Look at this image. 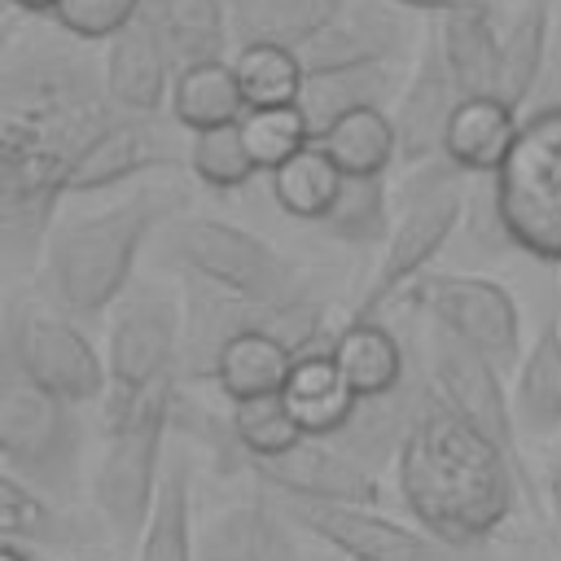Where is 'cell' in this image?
<instances>
[{
  "instance_id": "cell-1",
  "label": "cell",
  "mask_w": 561,
  "mask_h": 561,
  "mask_svg": "<svg viewBox=\"0 0 561 561\" xmlns=\"http://www.w3.org/2000/svg\"><path fill=\"white\" fill-rule=\"evenodd\" d=\"M114 114L101 57L44 39L9 53L0 70V241L13 267L44 254L70 175Z\"/></svg>"
},
{
  "instance_id": "cell-2",
  "label": "cell",
  "mask_w": 561,
  "mask_h": 561,
  "mask_svg": "<svg viewBox=\"0 0 561 561\" xmlns=\"http://www.w3.org/2000/svg\"><path fill=\"white\" fill-rule=\"evenodd\" d=\"M394 486L421 530L451 548L486 543L517 508L522 478L434 386L394 460Z\"/></svg>"
},
{
  "instance_id": "cell-3",
  "label": "cell",
  "mask_w": 561,
  "mask_h": 561,
  "mask_svg": "<svg viewBox=\"0 0 561 561\" xmlns=\"http://www.w3.org/2000/svg\"><path fill=\"white\" fill-rule=\"evenodd\" d=\"M180 206H184L180 188L145 184L101 210L61 219L44 245V280L57 311L92 320L118 307L145 241L162 224H171Z\"/></svg>"
},
{
  "instance_id": "cell-4",
  "label": "cell",
  "mask_w": 561,
  "mask_h": 561,
  "mask_svg": "<svg viewBox=\"0 0 561 561\" xmlns=\"http://www.w3.org/2000/svg\"><path fill=\"white\" fill-rule=\"evenodd\" d=\"M469 202V175L451 167L447 158H434L425 167H408L403 184L394 188V228L381 245L377 272L364 285L351 320H377L386 307H394L425 272L430 263L456 241L460 219Z\"/></svg>"
},
{
  "instance_id": "cell-5",
  "label": "cell",
  "mask_w": 561,
  "mask_h": 561,
  "mask_svg": "<svg viewBox=\"0 0 561 561\" xmlns=\"http://www.w3.org/2000/svg\"><path fill=\"white\" fill-rule=\"evenodd\" d=\"M167 263L232 298L263 307L311 302V276L259 232L219 215H175L167 224Z\"/></svg>"
},
{
  "instance_id": "cell-6",
  "label": "cell",
  "mask_w": 561,
  "mask_h": 561,
  "mask_svg": "<svg viewBox=\"0 0 561 561\" xmlns=\"http://www.w3.org/2000/svg\"><path fill=\"white\" fill-rule=\"evenodd\" d=\"M175 399H180V386H162V390L145 394L140 403H131L127 412L101 416L105 456L92 478V500H96L105 526L123 543H140V535L149 526L158 482L167 469L162 443H167V430L175 425Z\"/></svg>"
},
{
  "instance_id": "cell-7",
  "label": "cell",
  "mask_w": 561,
  "mask_h": 561,
  "mask_svg": "<svg viewBox=\"0 0 561 561\" xmlns=\"http://www.w3.org/2000/svg\"><path fill=\"white\" fill-rule=\"evenodd\" d=\"M83 430L75 403L39 390L0 364V456L4 473L48 500H70L79 486Z\"/></svg>"
},
{
  "instance_id": "cell-8",
  "label": "cell",
  "mask_w": 561,
  "mask_h": 561,
  "mask_svg": "<svg viewBox=\"0 0 561 561\" xmlns=\"http://www.w3.org/2000/svg\"><path fill=\"white\" fill-rule=\"evenodd\" d=\"M180 346H184V302L158 285L127 289L110 316V337H105L110 381H105L101 416H118L145 394L175 386Z\"/></svg>"
},
{
  "instance_id": "cell-9",
  "label": "cell",
  "mask_w": 561,
  "mask_h": 561,
  "mask_svg": "<svg viewBox=\"0 0 561 561\" xmlns=\"http://www.w3.org/2000/svg\"><path fill=\"white\" fill-rule=\"evenodd\" d=\"M495 197L513 245L561 263V114H522V136L495 175Z\"/></svg>"
},
{
  "instance_id": "cell-10",
  "label": "cell",
  "mask_w": 561,
  "mask_h": 561,
  "mask_svg": "<svg viewBox=\"0 0 561 561\" xmlns=\"http://www.w3.org/2000/svg\"><path fill=\"white\" fill-rule=\"evenodd\" d=\"M4 368L35 381L39 390L66 403L105 399V355L88 342V333L35 298H9L4 307Z\"/></svg>"
},
{
  "instance_id": "cell-11",
  "label": "cell",
  "mask_w": 561,
  "mask_h": 561,
  "mask_svg": "<svg viewBox=\"0 0 561 561\" xmlns=\"http://www.w3.org/2000/svg\"><path fill=\"white\" fill-rule=\"evenodd\" d=\"M425 368H430V386L482 434L491 438L504 460L517 469L522 478V491L530 504H539V491L530 486V469L522 460V430H517V416H513V390L504 386L500 368L478 355L473 346H465L456 333H447L443 324L425 320Z\"/></svg>"
},
{
  "instance_id": "cell-12",
  "label": "cell",
  "mask_w": 561,
  "mask_h": 561,
  "mask_svg": "<svg viewBox=\"0 0 561 561\" xmlns=\"http://www.w3.org/2000/svg\"><path fill=\"white\" fill-rule=\"evenodd\" d=\"M403 298L425 320L486 355L500 373L522 364V311L500 280L478 272H425Z\"/></svg>"
},
{
  "instance_id": "cell-13",
  "label": "cell",
  "mask_w": 561,
  "mask_h": 561,
  "mask_svg": "<svg viewBox=\"0 0 561 561\" xmlns=\"http://www.w3.org/2000/svg\"><path fill=\"white\" fill-rule=\"evenodd\" d=\"M280 508L294 526L311 530L346 561H469L465 548H451L421 526L381 517L377 508L316 504V500H280Z\"/></svg>"
},
{
  "instance_id": "cell-14",
  "label": "cell",
  "mask_w": 561,
  "mask_h": 561,
  "mask_svg": "<svg viewBox=\"0 0 561 561\" xmlns=\"http://www.w3.org/2000/svg\"><path fill=\"white\" fill-rule=\"evenodd\" d=\"M421 26L416 13L390 4V0H346L342 13L298 48V61L307 75L329 70H359V66H403L421 53Z\"/></svg>"
},
{
  "instance_id": "cell-15",
  "label": "cell",
  "mask_w": 561,
  "mask_h": 561,
  "mask_svg": "<svg viewBox=\"0 0 561 561\" xmlns=\"http://www.w3.org/2000/svg\"><path fill=\"white\" fill-rule=\"evenodd\" d=\"M180 123L171 114H131L118 110L110 127L92 140V149L79 158L70 175V197L105 193L114 184H127L145 171H167L188 162V140H180Z\"/></svg>"
},
{
  "instance_id": "cell-16",
  "label": "cell",
  "mask_w": 561,
  "mask_h": 561,
  "mask_svg": "<svg viewBox=\"0 0 561 561\" xmlns=\"http://www.w3.org/2000/svg\"><path fill=\"white\" fill-rule=\"evenodd\" d=\"M245 473L280 495V500H316V504H355V508H377L386 486L381 473L355 465L346 451H337L324 438H302L294 451L276 460H250Z\"/></svg>"
},
{
  "instance_id": "cell-17",
  "label": "cell",
  "mask_w": 561,
  "mask_h": 561,
  "mask_svg": "<svg viewBox=\"0 0 561 561\" xmlns=\"http://www.w3.org/2000/svg\"><path fill=\"white\" fill-rule=\"evenodd\" d=\"M460 88L443 61V48L434 39V31H425L421 53L408 66L403 92L390 105V123H394V140H399V162L403 167H425L434 158H443L447 145V127L460 110Z\"/></svg>"
},
{
  "instance_id": "cell-18",
  "label": "cell",
  "mask_w": 561,
  "mask_h": 561,
  "mask_svg": "<svg viewBox=\"0 0 561 561\" xmlns=\"http://www.w3.org/2000/svg\"><path fill=\"white\" fill-rule=\"evenodd\" d=\"M425 394H430V368H425L421 342H412V368H408V377L394 390H386V394L355 399L346 425L333 438H324V443H333L337 451H346L355 465L381 473L386 465L399 460V451H403V443H408V434H412V425L421 416Z\"/></svg>"
},
{
  "instance_id": "cell-19",
  "label": "cell",
  "mask_w": 561,
  "mask_h": 561,
  "mask_svg": "<svg viewBox=\"0 0 561 561\" xmlns=\"http://www.w3.org/2000/svg\"><path fill=\"white\" fill-rule=\"evenodd\" d=\"M289 526L272 491L237 500L197 530V561H302Z\"/></svg>"
},
{
  "instance_id": "cell-20",
  "label": "cell",
  "mask_w": 561,
  "mask_h": 561,
  "mask_svg": "<svg viewBox=\"0 0 561 561\" xmlns=\"http://www.w3.org/2000/svg\"><path fill=\"white\" fill-rule=\"evenodd\" d=\"M105 92L118 110L131 114H167L171 105V83H175V61L167 53V44L158 39V31L136 18L131 26H123L105 53Z\"/></svg>"
},
{
  "instance_id": "cell-21",
  "label": "cell",
  "mask_w": 561,
  "mask_h": 561,
  "mask_svg": "<svg viewBox=\"0 0 561 561\" xmlns=\"http://www.w3.org/2000/svg\"><path fill=\"white\" fill-rule=\"evenodd\" d=\"M403 79H408L403 66H359V70L307 75L298 114H302L311 140H320L329 127H337L342 118H351L359 110H390L403 92Z\"/></svg>"
},
{
  "instance_id": "cell-22",
  "label": "cell",
  "mask_w": 561,
  "mask_h": 561,
  "mask_svg": "<svg viewBox=\"0 0 561 561\" xmlns=\"http://www.w3.org/2000/svg\"><path fill=\"white\" fill-rule=\"evenodd\" d=\"M500 35L504 26L495 22V4H473L434 18V39L443 48V61L460 88L465 101L473 96H495L500 88Z\"/></svg>"
},
{
  "instance_id": "cell-23",
  "label": "cell",
  "mask_w": 561,
  "mask_h": 561,
  "mask_svg": "<svg viewBox=\"0 0 561 561\" xmlns=\"http://www.w3.org/2000/svg\"><path fill=\"white\" fill-rule=\"evenodd\" d=\"M298 346L272 329H245L228 337L210 364V381L228 403H245L259 394H280L294 373Z\"/></svg>"
},
{
  "instance_id": "cell-24",
  "label": "cell",
  "mask_w": 561,
  "mask_h": 561,
  "mask_svg": "<svg viewBox=\"0 0 561 561\" xmlns=\"http://www.w3.org/2000/svg\"><path fill=\"white\" fill-rule=\"evenodd\" d=\"M333 364L355 399H373L394 390L412 368V342L399 337L381 316L377 320H346L333 337Z\"/></svg>"
},
{
  "instance_id": "cell-25",
  "label": "cell",
  "mask_w": 561,
  "mask_h": 561,
  "mask_svg": "<svg viewBox=\"0 0 561 561\" xmlns=\"http://www.w3.org/2000/svg\"><path fill=\"white\" fill-rule=\"evenodd\" d=\"M517 136H522V110L504 105L500 96H473V101H460V110L447 127L443 158L451 167H460L469 180L500 175Z\"/></svg>"
},
{
  "instance_id": "cell-26",
  "label": "cell",
  "mask_w": 561,
  "mask_h": 561,
  "mask_svg": "<svg viewBox=\"0 0 561 561\" xmlns=\"http://www.w3.org/2000/svg\"><path fill=\"white\" fill-rule=\"evenodd\" d=\"M333 337L298 351L294 373H289V381L280 390L307 438H333L346 425L351 408H355V390L342 381V373L333 364Z\"/></svg>"
},
{
  "instance_id": "cell-27",
  "label": "cell",
  "mask_w": 561,
  "mask_h": 561,
  "mask_svg": "<svg viewBox=\"0 0 561 561\" xmlns=\"http://www.w3.org/2000/svg\"><path fill=\"white\" fill-rule=\"evenodd\" d=\"M513 416L530 438L561 430V316H543L522 364L513 368Z\"/></svg>"
},
{
  "instance_id": "cell-28",
  "label": "cell",
  "mask_w": 561,
  "mask_h": 561,
  "mask_svg": "<svg viewBox=\"0 0 561 561\" xmlns=\"http://www.w3.org/2000/svg\"><path fill=\"white\" fill-rule=\"evenodd\" d=\"M140 18L158 31L175 70L224 61L228 39H232L224 0H140Z\"/></svg>"
},
{
  "instance_id": "cell-29",
  "label": "cell",
  "mask_w": 561,
  "mask_h": 561,
  "mask_svg": "<svg viewBox=\"0 0 561 561\" xmlns=\"http://www.w3.org/2000/svg\"><path fill=\"white\" fill-rule=\"evenodd\" d=\"M224 4L237 48L276 44L298 53L342 13L346 0H224Z\"/></svg>"
},
{
  "instance_id": "cell-30",
  "label": "cell",
  "mask_w": 561,
  "mask_h": 561,
  "mask_svg": "<svg viewBox=\"0 0 561 561\" xmlns=\"http://www.w3.org/2000/svg\"><path fill=\"white\" fill-rule=\"evenodd\" d=\"M552 22H557V0H517L508 26L500 35V88H495V96L522 114H526L535 83L543 75Z\"/></svg>"
},
{
  "instance_id": "cell-31",
  "label": "cell",
  "mask_w": 561,
  "mask_h": 561,
  "mask_svg": "<svg viewBox=\"0 0 561 561\" xmlns=\"http://www.w3.org/2000/svg\"><path fill=\"white\" fill-rule=\"evenodd\" d=\"M0 535L4 543L18 548H61V552H79L88 548L96 535L75 522L57 500L31 491L26 482H18L13 473H0Z\"/></svg>"
},
{
  "instance_id": "cell-32",
  "label": "cell",
  "mask_w": 561,
  "mask_h": 561,
  "mask_svg": "<svg viewBox=\"0 0 561 561\" xmlns=\"http://www.w3.org/2000/svg\"><path fill=\"white\" fill-rule=\"evenodd\" d=\"M167 114H171L188 136H193V131H210V127H232V123H241V118H245V92H241V79H237L232 57L175 70Z\"/></svg>"
},
{
  "instance_id": "cell-33",
  "label": "cell",
  "mask_w": 561,
  "mask_h": 561,
  "mask_svg": "<svg viewBox=\"0 0 561 561\" xmlns=\"http://www.w3.org/2000/svg\"><path fill=\"white\" fill-rule=\"evenodd\" d=\"M136 561H197L193 535V460L175 456L162 469L149 526L136 543Z\"/></svg>"
},
{
  "instance_id": "cell-34",
  "label": "cell",
  "mask_w": 561,
  "mask_h": 561,
  "mask_svg": "<svg viewBox=\"0 0 561 561\" xmlns=\"http://www.w3.org/2000/svg\"><path fill=\"white\" fill-rule=\"evenodd\" d=\"M316 228L342 245L377 250L394 228V188L386 184V175H342V188Z\"/></svg>"
},
{
  "instance_id": "cell-35",
  "label": "cell",
  "mask_w": 561,
  "mask_h": 561,
  "mask_svg": "<svg viewBox=\"0 0 561 561\" xmlns=\"http://www.w3.org/2000/svg\"><path fill=\"white\" fill-rule=\"evenodd\" d=\"M272 202L280 206V215L302 219V224H320L342 188V171L333 167V158L311 140L307 149H298L289 162H280L272 175Z\"/></svg>"
},
{
  "instance_id": "cell-36",
  "label": "cell",
  "mask_w": 561,
  "mask_h": 561,
  "mask_svg": "<svg viewBox=\"0 0 561 561\" xmlns=\"http://www.w3.org/2000/svg\"><path fill=\"white\" fill-rule=\"evenodd\" d=\"M316 145L333 158V167L342 175H386L399 162L390 110H359V114L342 118L337 127H329Z\"/></svg>"
},
{
  "instance_id": "cell-37",
  "label": "cell",
  "mask_w": 561,
  "mask_h": 561,
  "mask_svg": "<svg viewBox=\"0 0 561 561\" xmlns=\"http://www.w3.org/2000/svg\"><path fill=\"white\" fill-rule=\"evenodd\" d=\"M232 421V438H237V469L245 473L250 460H276L285 451H294L307 434L294 421L285 394H259L245 403H232L228 412Z\"/></svg>"
},
{
  "instance_id": "cell-38",
  "label": "cell",
  "mask_w": 561,
  "mask_h": 561,
  "mask_svg": "<svg viewBox=\"0 0 561 561\" xmlns=\"http://www.w3.org/2000/svg\"><path fill=\"white\" fill-rule=\"evenodd\" d=\"M241 92H245V110H280V105H298L307 70L298 61L294 48H276V44H250L232 53Z\"/></svg>"
},
{
  "instance_id": "cell-39",
  "label": "cell",
  "mask_w": 561,
  "mask_h": 561,
  "mask_svg": "<svg viewBox=\"0 0 561 561\" xmlns=\"http://www.w3.org/2000/svg\"><path fill=\"white\" fill-rule=\"evenodd\" d=\"M188 171L206 184V188H241L259 175L250 149H245V136H241V123L232 127H210V131H193L188 136Z\"/></svg>"
},
{
  "instance_id": "cell-40",
  "label": "cell",
  "mask_w": 561,
  "mask_h": 561,
  "mask_svg": "<svg viewBox=\"0 0 561 561\" xmlns=\"http://www.w3.org/2000/svg\"><path fill=\"white\" fill-rule=\"evenodd\" d=\"M241 136L245 149L254 158V167L263 175H272L280 162H289L298 149L311 145V131L298 114V105H280V110H245L241 118Z\"/></svg>"
},
{
  "instance_id": "cell-41",
  "label": "cell",
  "mask_w": 561,
  "mask_h": 561,
  "mask_svg": "<svg viewBox=\"0 0 561 561\" xmlns=\"http://www.w3.org/2000/svg\"><path fill=\"white\" fill-rule=\"evenodd\" d=\"M136 18H140V0H61L48 22L79 44H110Z\"/></svg>"
},
{
  "instance_id": "cell-42",
  "label": "cell",
  "mask_w": 561,
  "mask_h": 561,
  "mask_svg": "<svg viewBox=\"0 0 561 561\" xmlns=\"http://www.w3.org/2000/svg\"><path fill=\"white\" fill-rule=\"evenodd\" d=\"M526 114H561V9H557V22H552L548 61H543V75L535 83V96H530Z\"/></svg>"
},
{
  "instance_id": "cell-43",
  "label": "cell",
  "mask_w": 561,
  "mask_h": 561,
  "mask_svg": "<svg viewBox=\"0 0 561 561\" xmlns=\"http://www.w3.org/2000/svg\"><path fill=\"white\" fill-rule=\"evenodd\" d=\"M416 18H443V13H456V9H473V4H491V0H390Z\"/></svg>"
},
{
  "instance_id": "cell-44",
  "label": "cell",
  "mask_w": 561,
  "mask_h": 561,
  "mask_svg": "<svg viewBox=\"0 0 561 561\" xmlns=\"http://www.w3.org/2000/svg\"><path fill=\"white\" fill-rule=\"evenodd\" d=\"M543 500H548V513L557 522V535H561V451L548 460V478H543Z\"/></svg>"
},
{
  "instance_id": "cell-45",
  "label": "cell",
  "mask_w": 561,
  "mask_h": 561,
  "mask_svg": "<svg viewBox=\"0 0 561 561\" xmlns=\"http://www.w3.org/2000/svg\"><path fill=\"white\" fill-rule=\"evenodd\" d=\"M61 0H9V9H18V13H31V18H53V9H57Z\"/></svg>"
},
{
  "instance_id": "cell-46",
  "label": "cell",
  "mask_w": 561,
  "mask_h": 561,
  "mask_svg": "<svg viewBox=\"0 0 561 561\" xmlns=\"http://www.w3.org/2000/svg\"><path fill=\"white\" fill-rule=\"evenodd\" d=\"M0 561H39L31 548H18V543H4L0 548Z\"/></svg>"
},
{
  "instance_id": "cell-47",
  "label": "cell",
  "mask_w": 561,
  "mask_h": 561,
  "mask_svg": "<svg viewBox=\"0 0 561 561\" xmlns=\"http://www.w3.org/2000/svg\"><path fill=\"white\" fill-rule=\"evenodd\" d=\"M79 561H101V557H79Z\"/></svg>"
},
{
  "instance_id": "cell-48",
  "label": "cell",
  "mask_w": 561,
  "mask_h": 561,
  "mask_svg": "<svg viewBox=\"0 0 561 561\" xmlns=\"http://www.w3.org/2000/svg\"><path fill=\"white\" fill-rule=\"evenodd\" d=\"M491 4H504V0H491Z\"/></svg>"
}]
</instances>
